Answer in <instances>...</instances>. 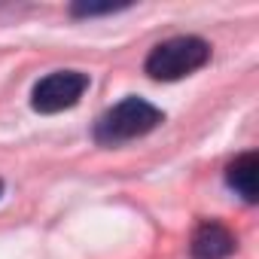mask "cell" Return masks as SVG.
Masks as SVG:
<instances>
[{
  "instance_id": "obj_1",
  "label": "cell",
  "mask_w": 259,
  "mask_h": 259,
  "mask_svg": "<svg viewBox=\"0 0 259 259\" xmlns=\"http://www.w3.org/2000/svg\"><path fill=\"white\" fill-rule=\"evenodd\" d=\"M162 119L165 113L159 107L132 95V98L119 101L116 107H110L107 113H101V119L95 122V141L101 147H119V144L150 135L153 128H159Z\"/></svg>"
},
{
  "instance_id": "obj_2",
  "label": "cell",
  "mask_w": 259,
  "mask_h": 259,
  "mask_svg": "<svg viewBox=\"0 0 259 259\" xmlns=\"http://www.w3.org/2000/svg\"><path fill=\"white\" fill-rule=\"evenodd\" d=\"M210 61V46L201 37H171L147 55V73L162 82L183 79Z\"/></svg>"
},
{
  "instance_id": "obj_3",
  "label": "cell",
  "mask_w": 259,
  "mask_h": 259,
  "mask_svg": "<svg viewBox=\"0 0 259 259\" xmlns=\"http://www.w3.org/2000/svg\"><path fill=\"white\" fill-rule=\"evenodd\" d=\"M89 89V76L79 70H55L49 76H43L34 92H31V104L37 113H61L70 110L73 104H79V98Z\"/></svg>"
},
{
  "instance_id": "obj_4",
  "label": "cell",
  "mask_w": 259,
  "mask_h": 259,
  "mask_svg": "<svg viewBox=\"0 0 259 259\" xmlns=\"http://www.w3.org/2000/svg\"><path fill=\"white\" fill-rule=\"evenodd\" d=\"M235 247H238L235 235L223 223H217V220H204L195 229L192 244H189L192 259H229L235 253Z\"/></svg>"
},
{
  "instance_id": "obj_5",
  "label": "cell",
  "mask_w": 259,
  "mask_h": 259,
  "mask_svg": "<svg viewBox=\"0 0 259 259\" xmlns=\"http://www.w3.org/2000/svg\"><path fill=\"white\" fill-rule=\"evenodd\" d=\"M256 171H259V159H256V153H244V156H238V159L226 168V180H229V186H232L247 204L256 201Z\"/></svg>"
},
{
  "instance_id": "obj_6",
  "label": "cell",
  "mask_w": 259,
  "mask_h": 259,
  "mask_svg": "<svg viewBox=\"0 0 259 259\" xmlns=\"http://www.w3.org/2000/svg\"><path fill=\"white\" fill-rule=\"evenodd\" d=\"M119 10H125V7H116V4H73L70 16L92 19V16H107V13H119Z\"/></svg>"
},
{
  "instance_id": "obj_7",
  "label": "cell",
  "mask_w": 259,
  "mask_h": 259,
  "mask_svg": "<svg viewBox=\"0 0 259 259\" xmlns=\"http://www.w3.org/2000/svg\"><path fill=\"white\" fill-rule=\"evenodd\" d=\"M0 192H4V180H0Z\"/></svg>"
}]
</instances>
